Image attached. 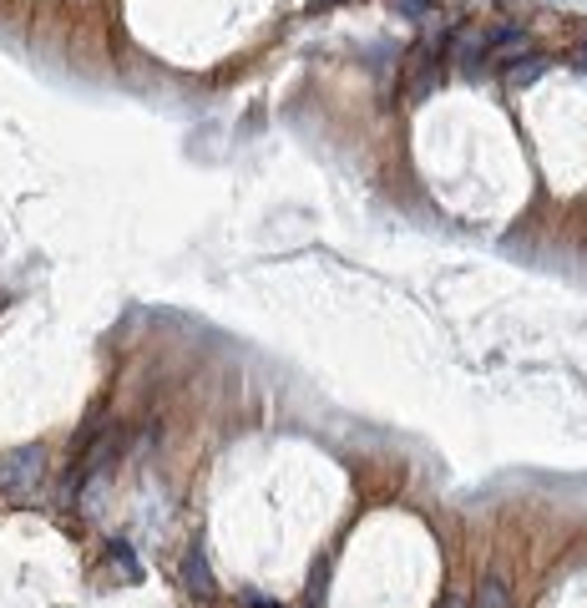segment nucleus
I'll use <instances>...</instances> for the list:
<instances>
[{"label": "nucleus", "mask_w": 587, "mask_h": 608, "mask_svg": "<svg viewBox=\"0 0 587 608\" xmlns=\"http://www.w3.org/2000/svg\"><path fill=\"white\" fill-rule=\"evenodd\" d=\"M46 477V446H16L6 462H0V492L11 502H26Z\"/></svg>", "instance_id": "f257e3e1"}, {"label": "nucleus", "mask_w": 587, "mask_h": 608, "mask_svg": "<svg viewBox=\"0 0 587 608\" xmlns=\"http://www.w3.org/2000/svg\"><path fill=\"white\" fill-rule=\"evenodd\" d=\"M183 578H188V588H193L198 598H208V593H213V573H208L203 548H188V558H183Z\"/></svg>", "instance_id": "f03ea898"}, {"label": "nucleus", "mask_w": 587, "mask_h": 608, "mask_svg": "<svg viewBox=\"0 0 587 608\" xmlns=\"http://www.w3.org/2000/svg\"><path fill=\"white\" fill-rule=\"evenodd\" d=\"M471 608H512V593H507V583H501V578H486V583L476 588Z\"/></svg>", "instance_id": "7ed1b4c3"}, {"label": "nucleus", "mask_w": 587, "mask_h": 608, "mask_svg": "<svg viewBox=\"0 0 587 608\" xmlns=\"http://www.w3.org/2000/svg\"><path fill=\"white\" fill-rule=\"evenodd\" d=\"M542 71H547V61H542V56H522V66H512L507 76H512V87H532Z\"/></svg>", "instance_id": "20e7f679"}, {"label": "nucleus", "mask_w": 587, "mask_h": 608, "mask_svg": "<svg viewBox=\"0 0 587 608\" xmlns=\"http://www.w3.org/2000/svg\"><path fill=\"white\" fill-rule=\"evenodd\" d=\"M577 66H582V71H587V46H577Z\"/></svg>", "instance_id": "39448f33"}, {"label": "nucleus", "mask_w": 587, "mask_h": 608, "mask_svg": "<svg viewBox=\"0 0 587 608\" xmlns=\"http://www.w3.org/2000/svg\"><path fill=\"white\" fill-rule=\"evenodd\" d=\"M314 6H324V0H314Z\"/></svg>", "instance_id": "423d86ee"}]
</instances>
